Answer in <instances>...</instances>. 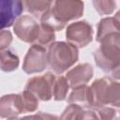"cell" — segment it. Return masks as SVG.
I'll list each match as a JSON object with an SVG mask.
<instances>
[{"instance_id":"obj_1","label":"cell","mask_w":120,"mask_h":120,"mask_svg":"<svg viewBox=\"0 0 120 120\" xmlns=\"http://www.w3.org/2000/svg\"><path fill=\"white\" fill-rule=\"evenodd\" d=\"M83 6L82 1H53L50 12L40 22L50 25L54 31H61L69 21L82 16Z\"/></svg>"},{"instance_id":"obj_2","label":"cell","mask_w":120,"mask_h":120,"mask_svg":"<svg viewBox=\"0 0 120 120\" xmlns=\"http://www.w3.org/2000/svg\"><path fill=\"white\" fill-rule=\"evenodd\" d=\"M79 59L78 48L68 42L56 41L48 48L47 60L49 68L61 75L71 68Z\"/></svg>"},{"instance_id":"obj_3","label":"cell","mask_w":120,"mask_h":120,"mask_svg":"<svg viewBox=\"0 0 120 120\" xmlns=\"http://www.w3.org/2000/svg\"><path fill=\"white\" fill-rule=\"evenodd\" d=\"M94 58L101 70L112 72L120 66V48L111 40L105 39L100 43L99 48L95 51Z\"/></svg>"},{"instance_id":"obj_4","label":"cell","mask_w":120,"mask_h":120,"mask_svg":"<svg viewBox=\"0 0 120 120\" xmlns=\"http://www.w3.org/2000/svg\"><path fill=\"white\" fill-rule=\"evenodd\" d=\"M55 79L54 74L46 72L44 75L30 78L24 89L33 93L39 100L48 101L52 98V88Z\"/></svg>"},{"instance_id":"obj_5","label":"cell","mask_w":120,"mask_h":120,"mask_svg":"<svg viewBox=\"0 0 120 120\" xmlns=\"http://www.w3.org/2000/svg\"><path fill=\"white\" fill-rule=\"evenodd\" d=\"M66 38L77 48H83L93 39V28L86 21L72 22L67 27Z\"/></svg>"},{"instance_id":"obj_6","label":"cell","mask_w":120,"mask_h":120,"mask_svg":"<svg viewBox=\"0 0 120 120\" xmlns=\"http://www.w3.org/2000/svg\"><path fill=\"white\" fill-rule=\"evenodd\" d=\"M47 50L39 44H33L27 51L22 64V70L27 74L43 71L48 66Z\"/></svg>"},{"instance_id":"obj_7","label":"cell","mask_w":120,"mask_h":120,"mask_svg":"<svg viewBox=\"0 0 120 120\" xmlns=\"http://www.w3.org/2000/svg\"><path fill=\"white\" fill-rule=\"evenodd\" d=\"M13 30L19 39L31 44H37L39 34V23L28 15L21 16L14 23Z\"/></svg>"},{"instance_id":"obj_8","label":"cell","mask_w":120,"mask_h":120,"mask_svg":"<svg viewBox=\"0 0 120 120\" xmlns=\"http://www.w3.org/2000/svg\"><path fill=\"white\" fill-rule=\"evenodd\" d=\"M21 113H25V106L22 94H9L1 98L0 115L2 118L17 117Z\"/></svg>"},{"instance_id":"obj_9","label":"cell","mask_w":120,"mask_h":120,"mask_svg":"<svg viewBox=\"0 0 120 120\" xmlns=\"http://www.w3.org/2000/svg\"><path fill=\"white\" fill-rule=\"evenodd\" d=\"M24 9L22 1L3 0L1 1V29L14 25Z\"/></svg>"},{"instance_id":"obj_10","label":"cell","mask_w":120,"mask_h":120,"mask_svg":"<svg viewBox=\"0 0 120 120\" xmlns=\"http://www.w3.org/2000/svg\"><path fill=\"white\" fill-rule=\"evenodd\" d=\"M112 80L108 77L95 80L91 86H89L90 95V108L100 109L107 106V91Z\"/></svg>"},{"instance_id":"obj_11","label":"cell","mask_w":120,"mask_h":120,"mask_svg":"<svg viewBox=\"0 0 120 120\" xmlns=\"http://www.w3.org/2000/svg\"><path fill=\"white\" fill-rule=\"evenodd\" d=\"M93 68L88 63H83L76 66L66 75V79L69 84V87L72 89L86 85L87 82L93 77Z\"/></svg>"},{"instance_id":"obj_12","label":"cell","mask_w":120,"mask_h":120,"mask_svg":"<svg viewBox=\"0 0 120 120\" xmlns=\"http://www.w3.org/2000/svg\"><path fill=\"white\" fill-rule=\"evenodd\" d=\"M25 10L33 15L36 19L40 22L48 15L50 12L52 2V1H22Z\"/></svg>"},{"instance_id":"obj_13","label":"cell","mask_w":120,"mask_h":120,"mask_svg":"<svg viewBox=\"0 0 120 120\" xmlns=\"http://www.w3.org/2000/svg\"><path fill=\"white\" fill-rule=\"evenodd\" d=\"M97 28H98V32H97L96 40L99 43H101L102 40L106 38L108 36L116 32H120V25L113 17L112 18L107 17L101 19Z\"/></svg>"},{"instance_id":"obj_14","label":"cell","mask_w":120,"mask_h":120,"mask_svg":"<svg viewBox=\"0 0 120 120\" xmlns=\"http://www.w3.org/2000/svg\"><path fill=\"white\" fill-rule=\"evenodd\" d=\"M68 104H76L82 108H90L89 86L82 85L74 88L67 98Z\"/></svg>"},{"instance_id":"obj_15","label":"cell","mask_w":120,"mask_h":120,"mask_svg":"<svg viewBox=\"0 0 120 120\" xmlns=\"http://www.w3.org/2000/svg\"><path fill=\"white\" fill-rule=\"evenodd\" d=\"M0 63H1V69L5 72H11L15 70L20 64L19 57L13 51L9 49L2 50L0 55Z\"/></svg>"},{"instance_id":"obj_16","label":"cell","mask_w":120,"mask_h":120,"mask_svg":"<svg viewBox=\"0 0 120 120\" xmlns=\"http://www.w3.org/2000/svg\"><path fill=\"white\" fill-rule=\"evenodd\" d=\"M68 89H69V84H68L66 77L61 76V75L56 77L54 83H53V88H52L53 99L56 101L66 99Z\"/></svg>"},{"instance_id":"obj_17","label":"cell","mask_w":120,"mask_h":120,"mask_svg":"<svg viewBox=\"0 0 120 120\" xmlns=\"http://www.w3.org/2000/svg\"><path fill=\"white\" fill-rule=\"evenodd\" d=\"M54 39H55L54 29L44 22H39V34L37 44H39L41 46H46V45L50 46L52 43L54 42Z\"/></svg>"},{"instance_id":"obj_18","label":"cell","mask_w":120,"mask_h":120,"mask_svg":"<svg viewBox=\"0 0 120 120\" xmlns=\"http://www.w3.org/2000/svg\"><path fill=\"white\" fill-rule=\"evenodd\" d=\"M107 105L120 110V82L112 81L107 91Z\"/></svg>"},{"instance_id":"obj_19","label":"cell","mask_w":120,"mask_h":120,"mask_svg":"<svg viewBox=\"0 0 120 120\" xmlns=\"http://www.w3.org/2000/svg\"><path fill=\"white\" fill-rule=\"evenodd\" d=\"M95 9L100 15H109L112 14L116 8V3L111 0H95L93 1Z\"/></svg>"},{"instance_id":"obj_20","label":"cell","mask_w":120,"mask_h":120,"mask_svg":"<svg viewBox=\"0 0 120 120\" xmlns=\"http://www.w3.org/2000/svg\"><path fill=\"white\" fill-rule=\"evenodd\" d=\"M82 108L76 104H69L60 116V120H76Z\"/></svg>"},{"instance_id":"obj_21","label":"cell","mask_w":120,"mask_h":120,"mask_svg":"<svg viewBox=\"0 0 120 120\" xmlns=\"http://www.w3.org/2000/svg\"><path fill=\"white\" fill-rule=\"evenodd\" d=\"M97 115L99 120H115L116 111L112 107H102L97 110Z\"/></svg>"},{"instance_id":"obj_22","label":"cell","mask_w":120,"mask_h":120,"mask_svg":"<svg viewBox=\"0 0 120 120\" xmlns=\"http://www.w3.org/2000/svg\"><path fill=\"white\" fill-rule=\"evenodd\" d=\"M12 41V35L8 30H1L0 34V49L5 50L8 48Z\"/></svg>"},{"instance_id":"obj_23","label":"cell","mask_w":120,"mask_h":120,"mask_svg":"<svg viewBox=\"0 0 120 120\" xmlns=\"http://www.w3.org/2000/svg\"><path fill=\"white\" fill-rule=\"evenodd\" d=\"M76 120H99L94 111H82Z\"/></svg>"},{"instance_id":"obj_24","label":"cell","mask_w":120,"mask_h":120,"mask_svg":"<svg viewBox=\"0 0 120 120\" xmlns=\"http://www.w3.org/2000/svg\"><path fill=\"white\" fill-rule=\"evenodd\" d=\"M33 120H60V118L57 115L47 113V112H37L36 114H33Z\"/></svg>"},{"instance_id":"obj_25","label":"cell","mask_w":120,"mask_h":120,"mask_svg":"<svg viewBox=\"0 0 120 120\" xmlns=\"http://www.w3.org/2000/svg\"><path fill=\"white\" fill-rule=\"evenodd\" d=\"M105 39H108V40H111L112 42H113L114 44H116L119 48H120V32H116V33H113L110 36H108L106 38H104L103 40ZM102 40V41H103Z\"/></svg>"},{"instance_id":"obj_26","label":"cell","mask_w":120,"mask_h":120,"mask_svg":"<svg viewBox=\"0 0 120 120\" xmlns=\"http://www.w3.org/2000/svg\"><path fill=\"white\" fill-rule=\"evenodd\" d=\"M111 74H112V78H114L115 80H119L120 81V66L116 69H114L112 72H111Z\"/></svg>"},{"instance_id":"obj_27","label":"cell","mask_w":120,"mask_h":120,"mask_svg":"<svg viewBox=\"0 0 120 120\" xmlns=\"http://www.w3.org/2000/svg\"><path fill=\"white\" fill-rule=\"evenodd\" d=\"M8 120H33V116L29 115L24 117H12V118H8Z\"/></svg>"},{"instance_id":"obj_28","label":"cell","mask_w":120,"mask_h":120,"mask_svg":"<svg viewBox=\"0 0 120 120\" xmlns=\"http://www.w3.org/2000/svg\"><path fill=\"white\" fill-rule=\"evenodd\" d=\"M115 20H116V22L119 23V25H120V10H118L117 12H116V14L114 15V17H113Z\"/></svg>"}]
</instances>
